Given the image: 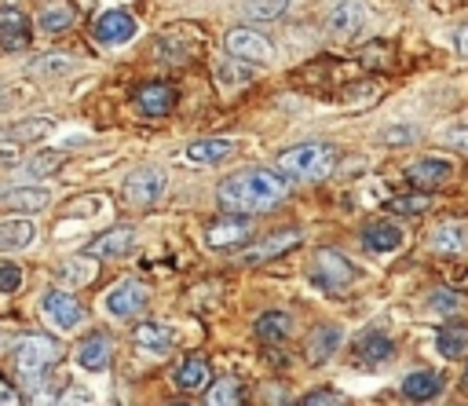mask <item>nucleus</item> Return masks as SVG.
<instances>
[{
    "label": "nucleus",
    "mask_w": 468,
    "mask_h": 406,
    "mask_svg": "<svg viewBox=\"0 0 468 406\" xmlns=\"http://www.w3.org/2000/svg\"><path fill=\"white\" fill-rule=\"evenodd\" d=\"M290 194V179L274 169H242L234 176H227L216 190V201L224 213L234 217H253L263 209H274L278 201Z\"/></svg>",
    "instance_id": "f257e3e1"
},
{
    "label": "nucleus",
    "mask_w": 468,
    "mask_h": 406,
    "mask_svg": "<svg viewBox=\"0 0 468 406\" xmlns=\"http://www.w3.org/2000/svg\"><path fill=\"white\" fill-rule=\"evenodd\" d=\"M337 165V150L330 143H301L278 158V172L293 183H315L326 179Z\"/></svg>",
    "instance_id": "f03ea898"
},
{
    "label": "nucleus",
    "mask_w": 468,
    "mask_h": 406,
    "mask_svg": "<svg viewBox=\"0 0 468 406\" xmlns=\"http://www.w3.org/2000/svg\"><path fill=\"white\" fill-rule=\"evenodd\" d=\"M59 359H62V344L55 337H48V334H30L12 352V362L26 381H41Z\"/></svg>",
    "instance_id": "7ed1b4c3"
},
{
    "label": "nucleus",
    "mask_w": 468,
    "mask_h": 406,
    "mask_svg": "<svg viewBox=\"0 0 468 406\" xmlns=\"http://www.w3.org/2000/svg\"><path fill=\"white\" fill-rule=\"evenodd\" d=\"M161 190H165V172L154 169V165H139L125 179V198L132 201V206H139V209L154 206V201L161 198Z\"/></svg>",
    "instance_id": "20e7f679"
},
{
    "label": "nucleus",
    "mask_w": 468,
    "mask_h": 406,
    "mask_svg": "<svg viewBox=\"0 0 468 406\" xmlns=\"http://www.w3.org/2000/svg\"><path fill=\"white\" fill-rule=\"evenodd\" d=\"M311 278H315L322 289L337 293V289H344V285L355 282V267H351V260H344L340 253L319 249V253H315V275H311Z\"/></svg>",
    "instance_id": "39448f33"
},
{
    "label": "nucleus",
    "mask_w": 468,
    "mask_h": 406,
    "mask_svg": "<svg viewBox=\"0 0 468 406\" xmlns=\"http://www.w3.org/2000/svg\"><path fill=\"white\" fill-rule=\"evenodd\" d=\"M147 300H150L147 285L136 282V278H125V282H118V285L107 293V312H110L114 319H132V315H139V312L147 308Z\"/></svg>",
    "instance_id": "423d86ee"
},
{
    "label": "nucleus",
    "mask_w": 468,
    "mask_h": 406,
    "mask_svg": "<svg viewBox=\"0 0 468 406\" xmlns=\"http://www.w3.org/2000/svg\"><path fill=\"white\" fill-rule=\"evenodd\" d=\"M227 52H231L234 59H242V63H271V59H274L271 41H267L263 34L249 30V26H238V30L227 34Z\"/></svg>",
    "instance_id": "0eeeda50"
},
{
    "label": "nucleus",
    "mask_w": 468,
    "mask_h": 406,
    "mask_svg": "<svg viewBox=\"0 0 468 406\" xmlns=\"http://www.w3.org/2000/svg\"><path fill=\"white\" fill-rule=\"evenodd\" d=\"M41 308H44V319L59 330H73L81 319H84V308L77 304V296H70L66 289H48L44 300H41Z\"/></svg>",
    "instance_id": "6e6552de"
},
{
    "label": "nucleus",
    "mask_w": 468,
    "mask_h": 406,
    "mask_svg": "<svg viewBox=\"0 0 468 406\" xmlns=\"http://www.w3.org/2000/svg\"><path fill=\"white\" fill-rule=\"evenodd\" d=\"M362 26H366V5H362V0H340V5H333L330 19H326V30H330L337 41L358 37Z\"/></svg>",
    "instance_id": "1a4fd4ad"
},
{
    "label": "nucleus",
    "mask_w": 468,
    "mask_h": 406,
    "mask_svg": "<svg viewBox=\"0 0 468 406\" xmlns=\"http://www.w3.org/2000/svg\"><path fill=\"white\" fill-rule=\"evenodd\" d=\"M253 235V224L249 220H234V217H224V220H213L205 227V246L209 249H231V246H245Z\"/></svg>",
    "instance_id": "9d476101"
},
{
    "label": "nucleus",
    "mask_w": 468,
    "mask_h": 406,
    "mask_svg": "<svg viewBox=\"0 0 468 406\" xmlns=\"http://www.w3.org/2000/svg\"><path fill=\"white\" fill-rule=\"evenodd\" d=\"M96 37L103 44H129L136 37V19L125 12V8H114V12H103L100 23H96Z\"/></svg>",
    "instance_id": "9b49d317"
},
{
    "label": "nucleus",
    "mask_w": 468,
    "mask_h": 406,
    "mask_svg": "<svg viewBox=\"0 0 468 406\" xmlns=\"http://www.w3.org/2000/svg\"><path fill=\"white\" fill-rule=\"evenodd\" d=\"M132 242H136V231L132 227H110V231H103L96 242L88 246V253L100 256V260H118V256H129L132 253Z\"/></svg>",
    "instance_id": "f8f14e48"
},
{
    "label": "nucleus",
    "mask_w": 468,
    "mask_h": 406,
    "mask_svg": "<svg viewBox=\"0 0 468 406\" xmlns=\"http://www.w3.org/2000/svg\"><path fill=\"white\" fill-rule=\"evenodd\" d=\"M136 99H139V111L147 118H165L176 107V88L165 84V81H154V84H143L136 92Z\"/></svg>",
    "instance_id": "ddd939ff"
},
{
    "label": "nucleus",
    "mask_w": 468,
    "mask_h": 406,
    "mask_svg": "<svg viewBox=\"0 0 468 406\" xmlns=\"http://www.w3.org/2000/svg\"><path fill=\"white\" fill-rule=\"evenodd\" d=\"M30 44V23L19 8H0V48L19 52Z\"/></svg>",
    "instance_id": "4468645a"
},
{
    "label": "nucleus",
    "mask_w": 468,
    "mask_h": 406,
    "mask_svg": "<svg viewBox=\"0 0 468 406\" xmlns=\"http://www.w3.org/2000/svg\"><path fill=\"white\" fill-rule=\"evenodd\" d=\"M52 201V194L44 187H15L8 194H0V209L5 213H37Z\"/></svg>",
    "instance_id": "2eb2a0df"
},
{
    "label": "nucleus",
    "mask_w": 468,
    "mask_h": 406,
    "mask_svg": "<svg viewBox=\"0 0 468 406\" xmlns=\"http://www.w3.org/2000/svg\"><path fill=\"white\" fill-rule=\"evenodd\" d=\"M297 242H301V231H278V235H267V238H263L260 246H253L249 253H242V260H245V264H267V260H274V256L290 253Z\"/></svg>",
    "instance_id": "dca6fc26"
},
{
    "label": "nucleus",
    "mask_w": 468,
    "mask_h": 406,
    "mask_svg": "<svg viewBox=\"0 0 468 406\" xmlns=\"http://www.w3.org/2000/svg\"><path fill=\"white\" fill-rule=\"evenodd\" d=\"M340 341H344V334H340V326H319L311 337H308V362L311 366H322V362H330L333 355H337V348H340Z\"/></svg>",
    "instance_id": "f3484780"
},
{
    "label": "nucleus",
    "mask_w": 468,
    "mask_h": 406,
    "mask_svg": "<svg viewBox=\"0 0 468 406\" xmlns=\"http://www.w3.org/2000/svg\"><path fill=\"white\" fill-rule=\"evenodd\" d=\"M450 176H454V165L443 161V158H421V161H414V165L406 169V179H410L414 187H439V183L450 179Z\"/></svg>",
    "instance_id": "a211bd4d"
},
{
    "label": "nucleus",
    "mask_w": 468,
    "mask_h": 406,
    "mask_svg": "<svg viewBox=\"0 0 468 406\" xmlns=\"http://www.w3.org/2000/svg\"><path fill=\"white\" fill-rule=\"evenodd\" d=\"M96 275H100V256H91V253L70 256L59 264V282H66V285H88V282H96Z\"/></svg>",
    "instance_id": "6ab92c4d"
},
{
    "label": "nucleus",
    "mask_w": 468,
    "mask_h": 406,
    "mask_svg": "<svg viewBox=\"0 0 468 406\" xmlns=\"http://www.w3.org/2000/svg\"><path fill=\"white\" fill-rule=\"evenodd\" d=\"M439 392H443V377L435 370H417V373H410L403 381V395L410 402H432Z\"/></svg>",
    "instance_id": "aec40b11"
},
{
    "label": "nucleus",
    "mask_w": 468,
    "mask_h": 406,
    "mask_svg": "<svg viewBox=\"0 0 468 406\" xmlns=\"http://www.w3.org/2000/svg\"><path fill=\"white\" fill-rule=\"evenodd\" d=\"M37 238V227L33 220H5L0 224V253H19V249H30Z\"/></svg>",
    "instance_id": "412c9836"
},
{
    "label": "nucleus",
    "mask_w": 468,
    "mask_h": 406,
    "mask_svg": "<svg viewBox=\"0 0 468 406\" xmlns=\"http://www.w3.org/2000/svg\"><path fill=\"white\" fill-rule=\"evenodd\" d=\"M110 352H114L110 337H88L81 344V352H77V366L88 370V373H100V370L110 366Z\"/></svg>",
    "instance_id": "4be33fe9"
},
{
    "label": "nucleus",
    "mask_w": 468,
    "mask_h": 406,
    "mask_svg": "<svg viewBox=\"0 0 468 406\" xmlns=\"http://www.w3.org/2000/svg\"><path fill=\"white\" fill-rule=\"evenodd\" d=\"M355 352H358L362 362H388L396 355V341L388 334H381V330H369V334L358 337Z\"/></svg>",
    "instance_id": "5701e85b"
},
{
    "label": "nucleus",
    "mask_w": 468,
    "mask_h": 406,
    "mask_svg": "<svg viewBox=\"0 0 468 406\" xmlns=\"http://www.w3.org/2000/svg\"><path fill=\"white\" fill-rule=\"evenodd\" d=\"M234 154V140H198L186 147V161L195 165H220Z\"/></svg>",
    "instance_id": "b1692460"
},
{
    "label": "nucleus",
    "mask_w": 468,
    "mask_h": 406,
    "mask_svg": "<svg viewBox=\"0 0 468 406\" xmlns=\"http://www.w3.org/2000/svg\"><path fill=\"white\" fill-rule=\"evenodd\" d=\"M290 334H293V319L286 312H263L256 319V337L263 344H282Z\"/></svg>",
    "instance_id": "393cba45"
},
{
    "label": "nucleus",
    "mask_w": 468,
    "mask_h": 406,
    "mask_svg": "<svg viewBox=\"0 0 468 406\" xmlns=\"http://www.w3.org/2000/svg\"><path fill=\"white\" fill-rule=\"evenodd\" d=\"M209 359H202V355H191L186 362H179L176 366V388H183V392H198V388H205L209 384Z\"/></svg>",
    "instance_id": "a878e982"
},
{
    "label": "nucleus",
    "mask_w": 468,
    "mask_h": 406,
    "mask_svg": "<svg viewBox=\"0 0 468 406\" xmlns=\"http://www.w3.org/2000/svg\"><path fill=\"white\" fill-rule=\"evenodd\" d=\"M362 246L369 253H396L403 246V231L396 224H373L362 231Z\"/></svg>",
    "instance_id": "bb28decb"
},
{
    "label": "nucleus",
    "mask_w": 468,
    "mask_h": 406,
    "mask_svg": "<svg viewBox=\"0 0 468 406\" xmlns=\"http://www.w3.org/2000/svg\"><path fill=\"white\" fill-rule=\"evenodd\" d=\"M132 341L143 348V352H154V355H165L168 348H172V330L168 326H161V323H143L136 334H132Z\"/></svg>",
    "instance_id": "cd10ccee"
},
{
    "label": "nucleus",
    "mask_w": 468,
    "mask_h": 406,
    "mask_svg": "<svg viewBox=\"0 0 468 406\" xmlns=\"http://www.w3.org/2000/svg\"><path fill=\"white\" fill-rule=\"evenodd\" d=\"M435 348L443 359H461L468 352V326H446L435 337Z\"/></svg>",
    "instance_id": "c85d7f7f"
},
{
    "label": "nucleus",
    "mask_w": 468,
    "mask_h": 406,
    "mask_svg": "<svg viewBox=\"0 0 468 406\" xmlns=\"http://www.w3.org/2000/svg\"><path fill=\"white\" fill-rule=\"evenodd\" d=\"M205 399H209L213 406H234V402H242V399H245V392H242V381H234V377H220V381H213V388L205 392Z\"/></svg>",
    "instance_id": "c756f323"
},
{
    "label": "nucleus",
    "mask_w": 468,
    "mask_h": 406,
    "mask_svg": "<svg viewBox=\"0 0 468 406\" xmlns=\"http://www.w3.org/2000/svg\"><path fill=\"white\" fill-rule=\"evenodd\" d=\"M464 242H468L464 224H443V227L432 235V246H435L439 253H461V249H464Z\"/></svg>",
    "instance_id": "7c9ffc66"
},
{
    "label": "nucleus",
    "mask_w": 468,
    "mask_h": 406,
    "mask_svg": "<svg viewBox=\"0 0 468 406\" xmlns=\"http://www.w3.org/2000/svg\"><path fill=\"white\" fill-rule=\"evenodd\" d=\"M290 8V0H245V19H253V23H271V19H278Z\"/></svg>",
    "instance_id": "2f4dec72"
},
{
    "label": "nucleus",
    "mask_w": 468,
    "mask_h": 406,
    "mask_svg": "<svg viewBox=\"0 0 468 406\" xmlns=\"http://www.w3.org/2000/svg\"><path fill=\"white\" fill-rule=\"evenodd\" d=\"M432 209V198L428 194H403V198H392L388 201V213L396 217H421Z\"/></svg>",
    "instance_id": "473e14b6"
},
{
    "label": "nucleus",
    "mask_w": 468,
    "mask_h": 406,
    "mask_svg": "<svg viewBox=\"0 0 468 406\" xmlns=\"http://www.w3.org/2000/svg\"><path fill=\"white\" fill-rule=\"evenodd\" d=\"M52 132V121L48 118H30V121H19L12 125V132L5 140H15V143H33V140H44Z\"/></svg>",
    "instance_id": "72a5a7b5"
},
{
    "label": "nucleus",
    "mask_w": 468,
    "mask_h": 406,
    "mask_svg": "<svg viewBox=\"0 0 468 406\" xmlns=\"http://www.w3.org/2000/svg\"><path fill=\"white\" fill-rule=\"evenodd\" d=\"M41 26H44L48 34L70 30V26H73V8H70V5H52V8H44V12H41Z\"/></svg>",
    "instance_id": "f704fd0d"
},
{
    "label": "nucleus",
    "mask_w": 468,
    "mask_h": 406,
    "mask_svg": "<svg viewBox=\"0 0 468 406\" xmlns=\"http://www.w3.org/2000/svg\"><path fill=\"white\" fill-rule=\"evenodd\" d=\"M428 308L439 312V315H457V312L464 308V300H461V293H454V289H432V293H428Z\"/></svg>",
    "instance_id": "c9c22d12"
},
{
    "label": "nucleus",
    "mask_w": 468,
    "mask_h": 406,
    "mask_svg": "<svg viewBox=\"0 0 468 406\" xmlns=\"http://www.w3.org/2000/svg\"><path fill=\"white\" fill-rule=\"evenodd\" d=\"M59 169H62V150H41L26 165L30 176H48V172H59Z\"/></svg>",
    "instance_id": "e433bc0d"
},
{
    "label": "nucleus",
    "mask_w": 468,
    "mask_h": 406,
    "mask_svg": "<svg viewBox=\"0 0 468 406\" xmlns=\"http://www.w3.org/2000/svg\"><path fill=\"white\" fill-rule=\"evenodd\" d=\"M73 63H70V55H41V59H33L30 63V70L33 73H66Z\"/></svg>",
    "instance_id": "4c0bfd02"
},
{
    "label": "nucleus",
    "mask_w": 468,
    "mask_h": 406,
    "mask_svg": "<svg viewBox=\"0 0 468 406\" xmlns=\"http://www.w3.org/2000/svg\"><path fill=\"white\" fill-rule=\"evenodd\" d=\"M23 289V271L15 264H0V293H19Z\"/></svg>",
    "instance_id": "58836bf2"
},
{
    "label": "nucleus",
    "mask_w": 468,
    "mask_h": 406,
    "mask_svg": "<svg viewBox=\"0 0 468 406\" xmlns=\"http://www.w3.org/2000/svg\"><path fill=\"white\" fill-rule=\"evenodd\" d=\"M319 402H344L333 388H319V392H308L304 395V406H319Z\"/></svg>",
    "instance_id": "ea45409f"
},
{
    "label": "nucleus",
    "mask_w": 468,
    "mask_h": 406,
    "mask_svg": "<svg viewBox=\"0 0 468 406\" xmlns=\"http://www.w3.org/2000/svg\"><path fill=\"white\" fill-rule=\"evenodd\" d=\"M385 143H414V129H406V125H396L392 132H385L381 136Z\"/></svg>",
    "instance_id": "a19ab883"
},
{
    "label": "nucleus",
    "mask_w": 468,
    "mask_h": 406,
    "mask_svg": "<svg viewBox=\"0 0 468 406\" xmlns=\"http://www.w3.org/2000/svg\"><path fill=\"white\" fill-rule=\"evenodd\" d=\"M446 143L468 150V129H450V132H446Z\"/></svg>",
    "instance_id": "79ce46f5"
},
{
    "label": "nucleus",
    "mask_w": 468,
    "mask_h": 406,
    "mask_svg": "<svg viewBox=\"0 0 468 406\" xmlns=\"http://www.w3.org/2000/svg\"><path fill=\"white\" fill-rule=\"evenodd\" d=\"M12 402H19V395L5 377H0V406H12Z\"/></svg>",
    "instance_id": "37998d69"
},
{
    "label": "nucleus",
    "mask_w": 468,
    "mask_h": 406,
    "mask_svg": "<svg viewBox=\"0 0 468 406\" xmlns=\"http://www.w3.org/2000/svg\"><path fill=\"white\" fill-rule=\"evenodd\" d=\"M454 48H457L461 55H468V26H461V30L454 34Z\"/></svg>",
    "instance_id": "c03bdc74"
},
{
    "label": "nucleus",
    "mask_w": 468,
    "mask_h": 406,
    "mask_svg": "<svg viewBox=\"0 0 468 406\" xmlns=\"http://www.w3.org/2000/svg\"><path fill=\"white\" fill-rule=\"evenodd\" d=\"M464 384H468V366H464Z\"/></svg>",
    "instance_id": "a18cd8bd"
}]
</instances>
